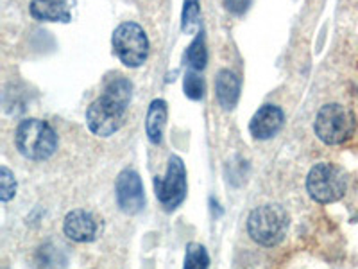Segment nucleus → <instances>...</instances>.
<instances>
[{
	"label": "nucleus",
	"mask_w": 358,
	"mask_h": 269,
	"mask_svg": "<svg viewBox=\"0 0 358 269\" xmlns=\"http://www.w3.org/2000/svg\"><path fill=\"white\" fill-rule=\"evenodd\" d=\"M131 97H133V85L129 79L122 76L110 79L102 90L101 97L95 99L86 111L88 130L101 139L117 133L124 124Z\"/></svg>",
	"instance_id": "obj_1"
},
{
	"label": "nucleus",
	"mask_w": 358,
	"mask_h": 269,
	"mask_svg": "<svg viewBox=\"0 0 358 269\" xmlns=\"http://www.w3.org/2000/svg\"><path fill=\"white\" fill-rule=\"evenodd\" d=\"M289 224V214L281 205H262L249 214L248 233L257 244L273 248L285 239Z\"/></svg>",
	"instance_id": "obj_3"
},
{
	"label": "nucleus",
	"mask_w": 358,
	"mask_h": 269,
	"mask_svg": "<svg viewBox=\"0 0 358 269\" xmlns=\"http://www.w3.org/2000/svg\"><path fill=\"white\" fill-rule=\"evenodd\" d=\"M17 194V179L15 174L11 172V169H8L6 165L0 167V200L2 203H8L9 200H13Z\"/></svg>",
	"instance_id": "obj_18"
},
{
	"label": "nucleus",
	"mask_w": 358,
	"mask_h": 269,
	"mask_svg": "<svg viewBox=\"0 0 358 269\" xmlns=\"http://www.w3.org/2000/svg\"><path fill=\"white\" fill-rule=\"evenodd\" d=\"M63 232L73 242H92L99 235V221L88 210L76 208L65 216Z\"/></svg>",
	"instance_id": "obj_9"
},
{
	"label": "nucleus",
	"mask_w": 358,
	"mask_h": 269,
	"mask_svg": "<svg viewBox=\"0 0 358 269\" xmlns=\"http://www.w3.org/2000/svg\"><path fill=\"white\" fill-rule=\"evenodd\" d=\"M215 94L217 101L224 110H233L241 97V79L236 78V74L228 69L219 70L215 79Z\"/></svg>",
	"instance_id": "obj_11"
},
{
	"label": "nucleus",
	"mask_w": 358,
	"mask_h": 269,
	"mask_svg": "<svg viewBox=\"0 0 358 269\" xmlns=\"http://www.w3.org/2000/svg\"><path fill=\"white\" fill-rule=\"evenodd\" d=\"M210 268V257L203 244L199 242H190L187 244L185 251V264L183 269H208Z\"/></svg>",
	"instance_id": "obj_16"
},
{
	"label": "nucleus",
	"mask_w": 358,
	"mask_h": 269,
	"mask_svg": "<svg viewBox=\"0 0 358 269\" xmlns=\"http://www.w3.org/2000/svg\"><path fill=\"white\" fill-rule=\"evenodd\" d=\"M155 192L162 207L171 212L187 198V169L179 156H171L165 176L155 178Z\"/></svg>",
	"instance_id": "obj_7"
},
{
	"label": "nucleus",
	"mask_w": 358,
	"mask_h": 269,
	"mask_svg": "<svg viewBox=\"0 0 358 269\" xmlns=\"http://www.w3.org/2000/svg\"><path fill=\"white\" fill-rule=\"evenodd\" d=\"M313 131L326 146H342L350 142L357 131V117L353 110L341 102H330L319 110Z\"/></svg>",
	"instance_id": "obj_4"
},
{
	"label": "nucleus",
	"mask_w": 358,
	"mask_h": 269,
	"mask_svg": "<svg viewBox=\"0 0 358 269\" xmlns=\"http://www.w3.org/2000/svg\"><path fill=\"white\" fill-rule=\"evenodd\" d=\"M57 133L47 120L25 118L15 131V146L22 156L34 162L49 160L57 151Z\"/></svg>",
	"instance_id": "obj_2"
},
{
	"label": "nucleus",
	"mask_w": 358,
	"mask_h": 269,
	"mask_svg": "<svg viewBox=\"0 0 358 269\" xmlns=\"http://www.w3.org/2000/svg\"><path fill=\"white\" fill-rule=\"evenodd\" d=\"M165 124H167V102L163 99H155L149 106V111H147L145 120L147 139L151 140V144H155V146L162 144Z\"/></svg>",
	"instance_id": "obj_13"
},
{
	"label": "nucleus",
	"mask_w": 358,
	"mask_h": 269,
	"mask_svg": "<svg viewBox=\"0 0 358 269\" xmlns=\"http://www.w3.org/2000/svg\"><path fill=\"white\" fill-rule=\"evenodd\" d=\"M208 62V50H206V40H204L203 31L197 33V36L194 38L190 45H188L187 49V63L192 70H203L206 67Z\"/></svg>",
	"instance_id": "obj_14"
},
{
	"label": "nucleus",
	"mask_w": 358,
	"mask_h": 269,
	"mask_svg": "<svg viewBox=\"0 0 358 269\" xmlns=\"http://www.w3.org/2000/svg\"><path fill=\"white\" fill-rule=\"evenodd\" d=\"M285 113L276 104H264L249 123V131L257 140H268L283 127Z\"/></svg>",
	"instance_id": "obj_10"
},
{
	"label": "nucleus",
	"mask_w": 358,
	"mask_h": 269,
	"mask_svg": "<svg viewBox=\"0 0 358 269\" xmlns=\"http://www.w3.org/2000/svg\"><path fill=\"white\" fill-rule=\"evenodd\" d=\"M29 9L40 22H70L69 0H31Z\"/></svg>",
	"instance_id": "obj_12"
},
{
	"label": "nucleus",
	"mask_w": 358,
	"mask_h": 269,
	"mask_svg": "<svg viewBox=\"0 0 358 269\" xmlns=\"http://www.w3.org/2000/svg\"><path fill=\"white\" fill-rule=\"evenodd\" d=\"M181 29L187 34L201 33V6L199 0H185L183 17H181Z\"/></svg>",
	"instance_id": "obj_15"
},
{
	"label": "nucleus",
	"mask_w": 358,
	"mask_h": 269,
	"mask_svg": "<svg viewBox=\"0 0 358 269\" xmlns=\"http://www.w3.org/2000/svg\"><path fill=\"white\" fill-rule=\"evenodd\" d=\"M113 50L118 60L129 69H138L149 56V40L142 25L124 22L113 33Z\"/></svg>",
	"instance_id": "obj_6"
},
{
	"label": "nucleus",
	"mask_w": 358,
	"mask_h": 269,
	"mask_svg": "<svg viewBox=\"0 0 358 269\" xmlns=\"http://www.w3.org/2000/svg\"><path fill=\"white\" fill-rule=\"evenodd\" d=\"M222 2L224 8L233 13V15H244L249 9V4H251V0H222Z\"/></svg>",
	"instance_id": "obj_19"
},
{
	"label": "nucleus",
	"mask_w": 358,
	"mask_h": 269,
	"mask_svg": "<svg viewBox=\"0 0 358 269\" xmlns=\"http://www.w3.org/2000/svg\"><path fill=\"white\" fill-rule=\"evenodd\" d=\"M115 198H117L118 208L124 214L134 216V214L142 212V208L145 207V192H143V185L138 172L133 171V169H124L117 176Z\"/></svg>",
	"instance_id": "obj_8"
},
{
	"label": "nucleus",
	"mask_w": 358,
	"mask_h": 269,
	"mask_svg": "<svg viewBox=\"0 0 358 269\" xmlns=\"http://www.w3.org/2000/svg\"><path fill=\"white\" fill-rule=\"evenodd\" d=\"M183 88H185V95H187L188 99H192V101H199V99L204 97V81L196 70L187 72Z\"/></svg>",
	"instance_id": "obj_17"
},
{
	"label": "nucleus",
	"mask_w": 358,
	"mask_h": 269,
	"mask_svg": "<svg viewBox=\"0 0 358 269\" xmlns=\"http://www.w3.org/2000/svg\"><path fill=\"white\" fill-rule=\"evenodd\" d=\"M306 191L313 201L330 205L344 198L348 191V176L344 169L330 162H321L310 169L306 176Z\"/></svg>",
	"instance_id": "obj_5"
}]
</instances>
